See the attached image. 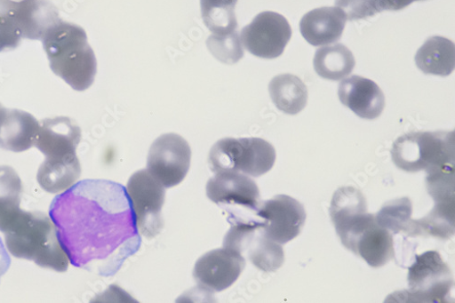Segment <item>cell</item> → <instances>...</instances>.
<instances>
[{
  "label": "cell",
  "mask_w": 455,
  "mask_h": 303,
  "mask_svg": "<svg viewBox=\"0 0 455 303\" xmlns=\"http://www.w3.org/2000/svg\"><path fill=\"white\" fill-rule=\"evenodd\" d=\"M50 216L75 267L111 277L140 248L126 187L118 182L85 179L76 183L52 201Z\"/></svg>",
  "instance_id": "obj_1"
},
{
  "label": "cell",
  "mask_w": 455,
  "mask_h": 303,
  "mask_svg": "<svg viewBox=\"0 0 455 303\" xmlns=\"http://www.w3.org/2000/svg\"><path fill=\"white\" fill-rule=\"evenodd\" d=\"M42 42L51 68L59 77L75 91L92 87L97 60L81 26L60 20L46 32Z\"/></svg>",
  "instance_id": "obj_2"
},
{
  "label": "cell",
  "mask_w": 455,
  "mask_h": 303,
  "mask_svg": "<svg viewBox=\"0 0 455 303\" xmlns=\"http://www.w3.org/2000/svg\"><path fill=\"white\" fill-rule=\"evenodd\" d=\"M4 235L7 249L14 257L59 273L68 270L69 259L60 245L54 222L45 213L21 211Z\"/></svg>",
  "instance_id": "obj_3"
},
{
  "label": "cell",
  "mask_w": 455,
  "mask_h": 303,
  "mask_svg": "<svg viewBox=\"0 0 455 303\" xmlns=\"http://www.w3.org/2000/svg\"><path fill=\"white\" fill-rule=\"evenodd\" d=\"M391 154L397 168L407 172L454 166V132L404 134L395 141Z\"/></svg>",
  "instance_id": "obj_4"
},
{
  "label": "cell",
  "mask_w": 455,
  "mask_h": 303,
  "mask_svg": "<svg viewBox=\"0 0 455 303\" xmlns=\"http://www.w3.org/2000/svg\"><path fill=\"white\" fill-rule=\"evenodd\" d=\"M276 161V150L259 138H225L210 151L209 163L214 173L235 171L251 177L269 172Z\"/></svg>",
  "instance_id": "obj_5"
},
{
  "label": "cell",
  "mask_w": 455,
  "mask_h": 303,
  "mask_svg": "<svg viewBox=\"0 0 455 303\" xmlns=\"http://www.w3.org/2000/svg\"><path fill=\"white\" fill-rule=\"evenodd\" d=\"M409 290L395 292L388 298L395 302H451L453 280L448 265L439 252L427 251L415 256L409 268Z\"/></svg>",
  "instance_id": "obj_6"
},
{
  "label": "cell",
  "mask_w": 455,
  "mask_h": 303,
  "mask_svg": "<svg viewBox=\"0 0 455 303\" xmlns=\"http://www.w3.org/2000/svg\"><path fill=\"white\" fill-rule=\"evenodd\" d=\"M126 191L140 235L151 240L162 234L164 219L162 210L165 187L148 170L136 171L130 178Z\"/></svg>",
  "instance_id": "obj_7"
},
{
  "label": "cell",
  "mask_w": 455,
  "mask_h": 303,
  "mask_svg": "<svg viewBox=\"0 0 455 303\" xmlns=\"http://www.w3.org/2000/svg\"><path fill=\"white\" fill-rule=\"evenodd\" d=\"M192 149L180 135L174 133L159 137L151 145L147 163L148 171L164 187L179 185L191 167Z\"/></svg>",
  "instance_id": "obj_8"
},
{
  "label": "cell",
  "mask_w": 455,
  "mask_h": 303,
  "mask_svg": "<svg viewBox=\"0 0 455 303\" xmlns=\"http://www.w3.org/2000/svg\"><path fill=\"white\" fill-rule=\"evenodd\" d=\"M291 35V28L283 15L264 12L243 28L241 41L251 54L273 60L283 55Z\"/></svg>",
  "instance_id": "obj_9"
},
{
  "label": "cell",
  "mask_w": 455,
  "mask_h": 303,
  "mask_svg": "<svg viewBox=\"0 0 455 303\" xmlns=\"http://www.w3.org/2000/svg\"><path fill=\"white\" fill-rule=\"evenodd\" d=\"M255 214L262 221L264 235L279 244H285L299 236L307 220L305 207L287 195L261 202Z\"/></svg>",
  "instance_id": "obj_10"
},
{
  "label": "cell",
  "mask_w": 455,
  "mask_h": 303,
  "mask_svg": "<svg viewBox=\"0 0 455 303\" xmlns=\"http://www.w3.org/2000/svg\"><path fill=\"white\" fill-rule=\"evenodd\" d=\"M245 267L243 254L223 247L207 252L196 261L194 277L202 289L220 292L239 279Z\"/></svg>",
  "instance_id": "obj_11"
},
{
  "label": "cell",
  "mask_w": 455,
  "mask_h": 303,
  "mask_svg": "<svg viewBox=\"0 0 455 303\" xmlns=\"http://www.w3.org/2000/svg\"><path fill=\"white\" fill-rule=\"evenodd\" d=\"M206 194L210 201L229 211L233 207L246 209L250 211L258 210L259 191L257 184L249 176L235 171L215 173L209 179Z\"/></svg>",
  "instance_id": "obj_12"
},
{
  "label": "cell",
  "mask_w": 455,
  "mask_h": 303,
  "mask_svg": "<svg viewBox=\"0 0 455 303\" xmlns=\"http://www.w3.org/2000/svg\"><path fill=\"white\" fill-rule=\"evenodd\" d=\"M338 95L341 103L365 120L380 117L386 107V97L380 87L361 76L341 82Z\"/></svg>",
  "instance_id": "obj_13"
},
{
  "label": "cell",
  "mask_w": 455,
  "mask_h": 303,
  "mask_svg": "<svg viewBox=\"0 0 455 303\" xmlns=\"http://www.w3.org/2000/svg\"><path fill=\"white\" fill-rule=\"evenodd\" d=\"M82 140V130L68 117L46 119L40 123L34 147L48 157H65L76 155Z\"/></svg>",
  "instance_id": "obj_14"
},
{
  "label": "cell",
  "mask_w": 455,
  "mask_h": 303,
  "mask_svg": "<svg viewBox=\"0 0 455 303\" xmlns=\"http://www.w3.org/2000/svg\"><path fill=\"white\" fill-rule=\"evenodd\" d=\"M347 16L335 7L314 10L301 19L299 30L305 40L315 47L334 44L343 35Z\"/></svg>",
  "instance_id": "obj_15"
},
{
  "label": "cell",
  "mask_w": 455,
  "mask_h": 303,
  "mask_svg": "<svg viewBox=\"0 0 455 303\" xmlns=\"http://www.w3.org/2000/svg\"><path fill=\"white\" fill-rule=\"evenodd\" d=\"M348 250L362 257L371 267L380 268L395 256L394 238L374 218L355 237Z\"/></svg>",
  "instance_id": "obj_16"
},
{
  "label": "cell",
  "mask_w": 455,
  "mask_h": 303,
  "mask_svg": "<svg viewBox=\"0 0 455 303\" xmlns=\"http://www.w3.org/2000/svg\"><path fill=\"white\" fill-rule=\"evenodd\" d=\"M11 16L24 39L42 41L46 32L61 20L57 7L48 0H31Z\"/></svg>",
  "instance_id": "obj_17"
},
{
  "label": "cell",
  "mask_w": 455,
  "mask_h": 303,
  "mask_svg": "<svg viewBox=\"0 0 455 303\" xmlns=\"http://www.w3.org/2000/svg\"><path fill=\"white\" fill-rule=\"evenodd\" d=\"M39 129L40 122L29 113L8 109L0 123V148L12 153H22L34 146Z\"/></svg>",
  "instance_id": "obj_18"
},
{
  "label": "cell",
  "mask_w": 455,
  "mask_h": 303,
  "mask_svg": "<svg viewBox=\"0 0 455 303\" xmlns=\"http://www.w3.org/2000/svg\"><path fill=\"white\" fill-rule=\"evenodd\" d=\"M82 175L77 155L65 157H48L37 171L36 179L44 191L61 194L68 191Z\"/></svg>",
  "instance_id": "obj_19"
},
{
  "label": "cell",
  "mask_w": 455,
  "mask_h": 303,
  "mask_svg": "<svg viewBox=\"0 0 455 303\" xmlns=\"http://www.w3.org/2000/svg\"><path fill=\"white\" fill-rule=\"evenodd\" d=\"M415 63L425 74L447 77L454 70V44L443 36H432L417 52Z\"/></svg>",
  "instance_id": "obj_20"
},
{
  "label": "cell",
  "mask_w": 455,
  "mask_h": 303,
  "mask_svg": "<svg viewBox=\"0 0 455 303\" xmlns=\"http://www.w3.org/2000/svg\"><path fill=\"white\" fill-rule=\"evenodd\" d=\"M269 92L276 108L289 116L298 115L307 105V87L295 75L276 76L269 84Z\"/></svg>",
  "instance_id": "obj_21"
},
{
  "label": "cell",
  "mask_w": 455,
  "mask_h": 303,
  "mask_svg": "<svg viewBox=\"0 0 455 303\" xmlns=\"http://www.w3.org/2000/svg\"><path fill=\"white\" fill-rule=\"evenodd\" d=\"M314 66L321 78L337 82L344 80L353 72L355 59L347 47L335 44L317 50Z\"/></svg>",
  "instance_id": "obj_22"
},
{
  "label": "cell",
  "mask_w": 455,
  "mask_h": 303,
  "mask_svg": "<svg viewBox=\"0 0 455 303\" xmlns=\"http://www.w3.org/2000/svg\"><path fill=\"white\" fill-rule=\"evenodd\" d=\"M22 182L9 166H0V232L4 234L21 212Z\"/></svg>",
  "instance_id": "obj_23"
},
{
  "label": "cell",
  "mask_w": 455,
  "mask_h": 303,
  "mask_svg": "<svg viewBox=\"0 0 455 303\" xmlns=\"http://www.w3.org/2000/svg\"><path fill=\"white\" fill-rule=\"evenodd\" d=\"M238 0H201L204 23L213 35L237 31L235 7Z\"/></svg>",
  "instance_id": "obj_24"
},
{
  "label": "cell",
  "mask_w": 455,
  "mask_h": 303,
  "mask_svg": "<svg viewBox=\"0 0 455 303\" xmlns=\"http://www.w3.org/2000/svg\"><path fill=\"white\" fill-rule=\"evenodd\" d=\"M411 211V202L405 197L386 203L375 219L379 225L395 235L404 232L411 235L413 227Z\"/></svg>",
  "instance_id": "obj_25"
},
{
  "label": "cell",
  "mask_w": 455,
  "mask_h": 303,
  "mask_svg": "<svg viewBox=\"0 0 455 303\" xmlns=\"http://www.w3.org/2000/svg\"><path fill=\"white\" fill-rule=\"evenodd\" d=\"M207 47L218 60L228 65L237 63L244 55L238 31L227 35H211Z\"/></svg>",
  "instance_id": "obj_26"
},
{
  "label": "cell",
  "mask_w": 455,
  "mask_h": 303,
  "mask_svg": "<svg viewBox=\"0 0 455 303\" xmlns=\"http://www.w3.org/2000/svg\"><path fill=\"white\" fill-rule=\"evenodd\" d=\"M335 4L351 21L373 17L379 13L375 0H336Z\"/></svg>",
  "instance_id": "obj_27"
},
{
  "label": "cell",
  "mask_w": 455,
  "mask_h": 303,
  "mask_svg": "<svg viewBox=\"0 0 455 303\" xmlns=\"http://www.w3.org/2000/svg\"><path fill=\"white\" fill-rule=\"evenodd\" d=\"M22 36L11 15L0 14V52L15 50L20 44Z\"/></svg>",
  "instance_id": "obj_28"
},
{
  "label": "cell",
  "mask_w": 455,
  "mask_h": 303,
  "mask_svg": "<svg viewBox=\"0 0 455 303\" xmlns=\"http://www.w3.org/2000/svg\"><path fill=\"white\" fill-rule=\"evenodd\" d=\"M415 2H424V0H375V6L379 13L385 11L398 12Z\"/></svg>",
  "instance_id": "obj_29"
},
{
  "label": "cell",
  "mask_w": 455,
  "mask_h": 303,
  "mask_svg": "<svg viewBox=\"0 0 455 303\" xmlns=\"http://www.w3.org/2000/svg\"><path fill=\"white\" fill-rule=\"evenodd\" d=\"M31 0H0V14L11 15Z\"/></svg>",
  "instance_id": "obj_30"
},
{
  "label": "cell",
  "mask_w": 455,
  "mask_h": 303,
  "mask_svg": "<svg viewBox=\"0 0 455 303\" xmlns=\"http://www.w3.org/2000/svg\"><path fill=\"white\" fill-rule=\"evenodd\" d=\"M10 265V256L5 250L2 240H0V278H2L7 273Z\"/></svg>",
  "instance_id": "obj_31"
},
{
  "label": "cell",
  "mask_w": 455,
  "mask_h": 303,
  "mask_svg": "<svg viewBox=\"0 0 455 303\" xmlns=\"http://www.w3.org/2000/svg\"><path fill=\"white\" fill-rule=\"evenodd\" d=\"M7 111L8 109L0 104V123H2L4 119L5 116L7 115Z\"/></svg>",
  "instance_id": "obj_32"
}]
</instances>
